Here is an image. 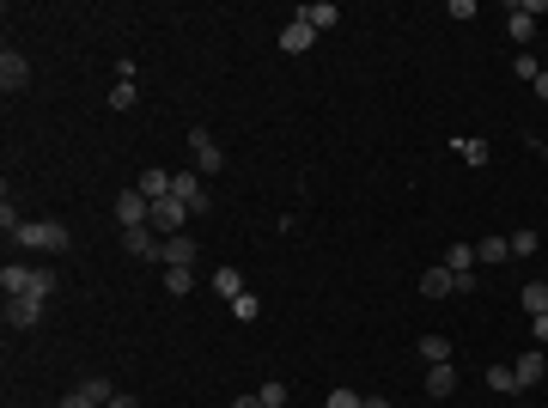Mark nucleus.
Masks as SVG:
<instances>
[{"mask_svg": "<svg viewBox=\"0 0 548 408\" xmlns=\"http://www.w3.org/2000/svg\"><path fill=\"white\" fill-rule=\"evenodd\" d=\"M451 153H457V159H463V165H487V159H494V146H487V140H451Z\"/></svg>", "mask_w": 548, "mask_h": 408, "instance_id": "nucleus-19", "label": "nucleus"}, {"mask_svg": "<svg viewBox=\"0 0 548 408\" xmlns=\"http://www.w3.org/2000/svg\"><path fill=\"white\" fill-rule=\"evenodd\" d=\"M116 226H122V232H140V226H153V202H146L140 189H122V196H116Z\"/></svg>", "mask_w": 548, "mask_h": 408, "instance_id": "nucleus-3", "label": "nucleus"}, {"mask_svg": "<svg viewBox=\"0 0 548 408\" xmlns=\"http://www.w3.org/2000/svg\"><path fill=\"white\" fill-rule=\"evenodd\" d=\"M25 86H31V62H25L19 49H6V55H0V92L12 98V92H25Z\"/></svg>", "mask_w": 548, "mask_h": 408, "instance_id": "nucleus-7", "label": "nucleus"}, {"mask_svg": "<svg viewBox=\"0 0 548 408\" xmlns=\"http://www.w3.org/2000/svg\"><path fill=\"white\" fill-rule=\"evenodd\" d=\"M43 323V299H6V329H37Z\"/></svg>", "mask_w": 548, "mask_h": 408, "instance_id": "nucleus-13", "label": "nucleus"}, {"mask_svg": "<svg viewBox=\"0 0 548 408\" xmlns=\"http://www.w3.org/2000/svg\"><path fill=\"white\" fill-rule=\"evenodd\" d=\"M256 396H262V408H286V384H280V378H274V384H262V390H256Z\"/></svg>", "mask_w": 548, "mask_h": 408, "instance_id": "nucleus-30", "label": "nucleus"}, {"mask_svg": "<svg viewBox=\"0 0 548 408\" xmlns=\"http://www.w3.org/2000/svg\"><path fill=\"white\" fill-rule=\"evenodd\" d=\"M512 372H518V390H530V384H543V372H548V354H543V347H530V354H518V360H512Z\"/></svg>", "mask_w": 548, "mask_h": 408, "instance_id": "nucleus-11", "label": "nucleus"}, {"mask_svg": "<svg viewBox=\"0 0 548 408\" xmlns=\"http://www.w3.org/2000/svg\"><path fill=\"white\" fill-rule=\"evenodd\" d=\"M445 269H451V274H463V269H476V244H451V256H445Z\"/></svg>", "mask_w": 548, "mask_h": 408, "instance_id": "nucleus-25", "label": "nucleus"}, {"mask_svg": "<svg viewBox=\"0 0 548 408\" xmlns=\"http://www.w3.org/2000/svg\"><path fill=\"white\" fill-rule=\"evenodd\" d=\"M79 390H86V396H92V403H98V408H110V403H116V390H110V378H86Z\"/></svg>", "mask_w": 548, "mask_h": 408, "instance_id": "nucleus-27", "label": "nucleus"}, {"mask_svg": "<svg viewBox=\"0 0 548 408\" xmlns=\"http://www.w3.org/2000/svg\"><path fill=\"white\" fill-rule=\"evenodd\" d=\"M299 19H305L311 31L323 37V31H336V25H342V6H329V0H311V6H299Z\"/></svg>", "mask_w": 548, "mask_h": 408, "instance_id": "nucleus-14", "label": "nucleus"}, {"mask_svg": "<svg viewBox=\"0 0 548 408\" xmlns=\"http://www.w3.org/2000/svg\"><path fill=\"white\" fill-rule=\"evenodd\" d=\"M414 354H420L427 366H451V336H420V341H414Z\"/></svg>", "mask_w": 548, "mask_h": 408, "instance_id": "nucleus-17", "label": "nucleus"}, {"mask_svg": "<svg viewBox=\"0 0 548 408\" xmlns=\"http://www.w3.org/2000/svg\"><path fill=\"white\" fill-rule=\"evenodd\" d=\"M62 408H98V403H92L86 390H68V396H62Z\"/></svg>", "mask_w": 548, "mask_h": 408, "instance_id": "nucleus-33", "label": "nucleus"}, {"mask_svg": "<svg viewBox=\"0 0 548 408\" xmlns=\"http://www.w3.org/2000/svg\"><path fill=\"white\" fill-rule=\"evenodd\" d=\"M512 256H536V232H512Z\"/></svg>", "mask_w": 548, "mask_h": 408, "instance_id": "nucleus-32", "label": "nucleus"}, {"mask_svg": "<svg viewBox=\"0 0 548 408\" xmlns=\"http://www.w3.org/2000/svg\"><path fill=\"white\" fill-rule=\"evenodd\" d=\"M159 232H153V226H140V232H122V250H129V256H140V262H159Z\"/></svg>", "mask_w": 548, "mask_h": 408, "instance_id": "nucleus-12", "label": "nucleus"}, {"mask_svg": "<svg viewBox=\"0 0 548 408\" xmlns=\"http://www.w3.org/2000/svg\"><path fill=\"white\" fill-rule=\"evenodd\" d=\"M457 390V366H427V396H451Z\"/></svg>", "mask_w": 548, "mask_h": 408, "instance_id": "nucleus-20", "label": "nucleus"}, {"mask_svg": "<svg viewBox=\"0 0 548 408\" xmlns=\"http://www.w3.org/2000/svg\"><path fill=\"white\" fill-rule=\"evenodd\" d=\"M0 293L6 299H49L55 293V269H43V262H6L0 269Z\"/></svg>", "mask_w": 548, "mask_h": 408, "instance_id": "nucleus-1", "label": "nucleus"}, {"mask_svg": "<svg viewBox=\"0 0 548 408\" xmlns=\"http://www.w3.org/2000/svg\"><path fill=\"white\" fill-rule=\"evenodd\" d=\"M536 12H548V0H518V6H512L506 31H512L518 49H530V37H536Z\"/></svg>", "mask_w": 548, "mask_h": 408, "instance_id": "nucleus-5", "label": "nucleus"}, {"mask_svg": "<svg viewBox=\"0 0 548 408\" xmlns=\"http://www.w3.org/2000/svg\"><path fill=\"white\" fill-rule=\"evenodd\" d=\"M311 43H317V31H311L305 19H293V25L280 31V49H286V55H311Z\"/></svg>", "mask_w": 548, "mask_h": 408, "instance_id": "nucleus-16", "label": "nucleus"}, {"mask_svg": "<svg viewBox=\"0 0 548 408\" xmlns=\"http://www.w3.org/2000/svg\"><path fill=\"white\" fill-rule=\"evenodd\" d=\"M213 293H220L226 305H232L238 293H250V287H244V269H213Z\"/></svg>", "mask_w": 548, "mask_h": 408, "instance_id": "nucleus-18", "label": "nucleus"}, {"mask_svg": "<svg viewBox=\"0 0 548 408\" xmlns=\"http://www.w3.org/2000/svg\"><path fill=\"white\" fill-rule=\"evenodd\" d=\"M506 256H512V238H500V232L476 244V262H506Z\"/></svg>", "mask_w": 548, "mask_h": 408, "instance_id": "nucleus-21", "label": "nucleus"}, {"mask_svg": "<svg viewBox=\"0 0 548 408\" xmlns=\"http://www.w3.org/2000/svg\"><path fill=\"white\" fill-rule=\"evenodd\" d=\"M530 329H536V341L548 347V311H543V317H530Z\"/></svg>", "mask_w": 548, "mask_h": 408, "instance_id": "nucleus-34", "label": "nucleus"}, {"mask_svg": "<svg viewBox=\"0 0 548 408\" xmlns=\"http://www.w3.org/2000/svg\"><path fill=\"white\" fill-rule=\"evenodd\" d=\"M323 408H366V396H353V390H329V403Z\"/></svg>", "mask_w": 548, "mask_h": 408, "instance_id": "nucleus-31", "label": "nucleus"}, {"mask_svg": "<svg viewBox=\"0 0 548 408\" xmlns=\"http://www.w3.org/2000/svg\"><path fill=\"white\" fill-rule=\"evenodd\" d=\"M518 299H524L530 317H543V311H548V287H543V280H524V293H518Z\"/></svg>", "mask_w": 548, "mask_h": 408, "instance_id": "nucleus-22", "label": "nucleus"}, {"mask_svg": "<svg viewBox=\"0 0 548 408\" xmlns=\"http://www.w3.org/2000/svg\"><path fill=\"white\" fill-rule=\"evenodd\" d=\"M12 244H19V250H37V256H55V250L73 244V232L62 226V220H25V226L12 232Z\"/></svg>", "mask_w": 548, "mask_h": 408, "instance_id": "nucleus-2", "label": "nucleus"}, {"mask_svg": "<svg viewBox=\"0 0 548 408\" xmlns=\"http://www.w3.org/2000/svg\"><path fill=\"white\" fill-rule=\"evenodd\" d=\"M189 153H195V171H202V177H220V171H226V153H220V140L207 135V129L189 135Z\"/></svg>", "mask_w": 548, "mask_h": 408, "instance_id": "nucleus-6", "label": "nucleus"}, {"mask_svg": "<svg viewBox=\"0 0 548 408\" xmlns=\"http://www.w3.org/2000/svg\"><path fill=\"white\" fill-rule=\"evenodd\" d=\"M536 98H543V104H548V68H543V79H536Z\"/></svg>", "mask_w": 548, "mask_h": 408, "instance_id": "nucleus-38", "label": "nucleus"}, {"mask_svg": "<svg viewBox=\"0 0 548 408\" xmlns=\"http://www.w3.org/2000/svg\"><path fill=\"white\" fill-rule=\"evenodd\" d=\"M110 408H140V396H129V390H116V403Z\"/></svg>", "mask_w": 548, "mask_h": 408, "instance_id": "nucleus-35", "label": "nucleus"}, {"mask_svg": "<svg viewBox=\"0 0 548 408\" xmlns=\"http://www.w3.org/2000/svg\"><path fill=\"white\" fill-rule=\"evenodd\" d=\"M177 202H189V213H207V189H202V171H177Z\"/></svg>", "mask_w": 548, "mask_h": 408, "instance_id": "nucleus-10", "label": "nucleus"}, {"mask_svg": "<svg viewBox=\"0 0 548 408\" xmlns=\"http://www.w3.org/2000/svg\"><path fill=\"white\" fill-rule=\"evenodd\" d=\"M159 262H165V269H195V238H189V232L165 238L159 244Z\"/></svg>", "mask_w": 548, "mask_h": 408, "instance_id": "nucleus-9", "label": "nucleus"}, {"mask_svg": "<svg viewBox=\"0 0 548 408\" xmlns=\"http://www.w3.org/2000/svg\"><path fill=\"white\" fill-rule=\"evenodd\" d=\"M110 110H135V79H116V86H110Z\"/></svg>", "mask_w": 548, "mask_h": 408, "instance_id": "nucleus-29", "label": "nucleus"}, {"mask_svg": "<svg viewBox=\"0 0 548 408\" xmlns=\"http://www.w3.org/2000/svg\"><path fill=\"white\" fill-rule=\"evenodd\" d=\"M135 189L146 196V202H165V196L177 189V171H159V165H146V171L135 177Z\"/></svg>", "mask_w": 548, "mask_h": 408, "instance_id": "nucleus-8", "label": "nucleus"}, {"mask_svg": "<svg viewBox=\"0 0 548 408\" xmlns=\"http://www.w3.org/2000/svg\"><path fill=\"white\" fill-rule=\"evenodd\" d=\"M457 293V274L451 269H427L420 274V299H451Z\"/></svg>", "mask_w": 548, "mask_h": 408, "instance_id": "nucleus-15", "label": "nucleus"}, {"mask_svg": "<svg viewBox=\"0 0 548 408\" xmlns=\"http://www.w3.org/2000/svg\"><path fill=\"white\" fill-rule=\"evenodd\" d=\"M512 73H518V79H530V86H536V79H543V62H536V55H530V49H518V62H512Z\"/></svg>", "mask_w": 548, "mask_h": 408, "instance_id": "nucleus-26", "label": "nucleus"}, {"mask_svg": "<svg viewBox=\"0 0 548 408\" xmlns=\"http://www.w3.org/2000/svg\"><path fill=\"white\" fill-rule=\"evenodd\" d=\"M189 287H195V269H165V293H171V299H183Z\"/></svg>", "mask_w": 548, "mask_h": 408, "instance_id": "nucleus-23", "label": "nucleus"}, {"mask_svg": "<svg viewBox=\"0 0 548 408\" xmlns=\"http://www.w3.org/2000/svg\"><path fill=\"white\" fill-rule=\"evenodd\" d=\"M195 213H189V202H177V196H165V202H153V232L159 238H177L183 226H189Z\"/></svg>", "mask_w": 548, "mask_h": 408, "instance_id": "nucleus-4", "label": "nucleus"}, {"mask_svg": "<svg viewBox=\"0 0 548 408\" xmlns=\"http://www.w3.org/2000/svg\"><path fill=\"white\" fill-rule=\"evenodd\" d=\"M232 317H238V323H256V317H262V299H256V293H238V299H232Z\"/></svg>", "mask_w": 548, "mask_h": 408, "instance_id": "nucleus-24", "label": "nucleus"}, {"mask_svg": "<svg viewBox=\"0 0 548 408\" xmlns=\"http://www.w3.org/2000/svg\"><path fill=\"white\" fill-rule=\"evenodd\" d=\"M366 408H396V403H390V396H366Z\"/></svg>", "mask_w": 548, "mask_h": 408, "instance_id": "nucleus-36", "label": "nucleus"}, {"mask_svg": "<svg viewBox=\"0 0 548 408\" xmlns=\"http://www.w3.org/2000/svg\"><path fill=\"white\" fill-rule=\"evenodd\" d=\"M232 408H262V396H238V403H232Z\"/></svg>", "mask_w": 548, "mask_h": 408, "instance_id": "nucleus-37", "label": "nucleus"}, {"mask_svg": "<svg viewBox=\"0 0 548 408\" xmlns=\"http://www.w3.org/2000/svg\"><path fill=\"white\" fill-rule=\"evenodd\" d=\"M487 390H500V396L518 390V372H512V366H487Z\"/></svg>", "mask_w": 548, "mask_h": 408, "instance_id": "nucleus-28", "label": "nucleus"}]
</instances>
